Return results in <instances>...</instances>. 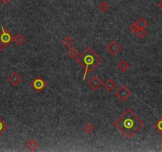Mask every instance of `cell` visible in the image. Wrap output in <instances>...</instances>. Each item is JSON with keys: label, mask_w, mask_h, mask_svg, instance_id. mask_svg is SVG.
I'll return each instance as SVG.
<instances>
[{"label": "cell", "mask_w": 162, "mask_h": 152, "mask_svg": "<svg viewBox=\"0 0 162 152\" xmlns=\"http://www.w3.org/2000/svg\"><path fill=\"white\" fill-rule=\"evenodd\" d=\"M106 50L111 56H114L121 52L122 47L118 42L112 41L109 44H107V45L106 46Z\"/></svg>", "instance_id": "6"}, {"label": "cell", "mask_w": 162, "mask_h": 152, "mask_svg": "<svg viewBox=\"0 0 162 152\" xmlns=\"http://www.w3.org/2000/svg\"><path fill=\"white\" fill-rule=\"evenodd\" d=\"M103 85V86L105 87V89L107 90L108 91H111V90H113L115 88V86H116L115 82L113 81V79H107L106 81L104 82Z\"/></svg>", "instance_id": "10"}, {"label": "cell", "mask_w": 162, "mask_h": 152, "mask_svg": "<svg viewBox=\"0 0 162 152\" xmlns=\"http://www.w3.org/2000/svg\"><path fill=\"white\" fill-rule=\"evenodd\" d=\"M114 95L121 101H125L129 98V97L132 95V92L129 90L127 86L121 85L119 86V88L115 90Z\"/></svg>", "instance_id": "5"}, {"label": "cell", "mask_w": 162, "mask_h": 152, "mask_svg": "<svg viewBox=\"0 0 162 152\" xmlns=\"http://www.w3.org/2000/svg\"><path fill=\"white\" fill-rule=\"evenodd\" d=\"M157 6H158V7L162 10V0H161L159 3H157Z\"/></svg>", "instance_id": "23"}, {"label": "cell", "mask_w": 162, "mask_h": 152, "mask_svg": "<svg viewBox=\"0 0 162 152\" xmlns=\"http://www.w3.org/2000/svg\"><path fill=\"white\" fill-rule=\"evenodd\" d=\"M3 48H4V45H3V44H2L0 43V53H1L2 52H3Z\"/></svg>", "instance_id": "24"}, {"label": "cell", "mask_w": 162, "mask_h": 152, "mask_svg": "<svg viewBox=\"0 0 162 152\" xmlns=\"http://www.w3.org/2000/svg\"><path fill=\"white\" fill-rule=\"evenodd\" d=\"M76 62L81 67L84 68V80H85L87 75L101 63L102 58L90 47H88L76 57Z\"/></svg>", "instance_id": "2"}, {"label": "cell", "mask_w": 162, "mask_h": 152, "mask_svg": "<svg viewBox=\"0 0 162 152\" xmlns=\"http://www.w3.org/2000/svg\"><path fill=\"white\" fill-rule=\"evenodd\" d=\"M98 9H99V10H100L101 12H106V10L110 9V6L108 5V3H106V2L103 1V2H101V3L98 5Z\"/></svg>", "instance_id": "16"}, {"label": "cell", "mask_w": 162, "mask_h": 152, "mask_svg": "<svg viewBox=\"0 0 162 152\" xmlns=\"http://www.w3.org/2000/svg\"><path fill=\"white\" fill-rule=\"evenodd\" d=\"M134 23L137 25V26L139 29H145L147 26L149 25L148 21H147L145 18H143V17H141V18H137V21Z\"/></svg>", "instance_id": "11"}, {"label": "cell", "mask_w": 162, "mask_h": 152, "mask_svg": "<svg viewBox=\"0 0 162 152\" xmlns=\"http://www.w3.org/2000/svg\"><path fill=\"white\" fill-rule=\"evenodd\" d=\"M25 147L31 151H34L38 147V143L34 139H30L25 143Z\"/></svg>", "instance_id": "9"}, {"label": "cell", "mask_w": 162, "mask_h": 152, "mask_svg": "<svg viewBox=\"0 0 162 152\" xmlns=\"http://www.w3.org/2000/svg\"><path fill=\"white\" fill-rule=\"evenodd\" d=\"M2 31L0 33V43L4 45V47L10 45L14 41V36L7 29L4 28V26H1Z\"/></svg>", "instance_id": "3"}, {"label": "cell", "mask_w": 162, "mask_h": 152, "mask_svg": "<svg viewBox=\"0 0 162 152\" xmlns=\"http://www.w3.org/2000/svg\"><path fill=\"white\" fill-rule=\"evenodd\" d=\"M129 29L130 32H132V33H134L135 34V33H137V31L139 29V28L137 27V25L135 23H132L131 25L129 26Z\"/></svg>", "instance_id": "21"}, {"label": "cell", "mask_w": 162, "mask_h": 152, "mask_svg": "<svg viewBox=\"0 0 162 152\" xmlns=\"http://www.w3.org/2000/svg\"><path fill=\"white\" fill-rule=\"evenodd\" d=\"M129 68V64L125 60L121 61L120 63L118 64V69L122 72H126V71Z\"/></svg>", "instance_id": "15"}, {"label": "cell", "mask_w": 162, "mask_h": 152, "mask_svg": "<svg viewBox=\"0 0 162 152\" xmlns=\"http://www.w3.org/2000/svg\"><path fill=\"white\" fill-rule=\"evenodd\" d=\"M8 129V125L4 120L0 117V136Z\"/></svg>", "instance_id": "17"}, {"label": "cell", "mask_w": 162, "mask_h": 152, "mask_svg": "<svg viewBox=\"0 0 162 152\" xmlns=\"http://www.w3.org/2000/svg\"><path fill=\"white\" fill-rule=\"evenodd\" d=\"M7 81L12 86H17L22 82V76L18 72H13L12 74H10L9 77L7 78Z\"/></svg>", "instance_id": "8"}, {"label": "cell", "mask_w": 162, "mask_h": 152, "mask_svg": "<svg viewBox=\"0 0 162 152\" xmlns=\"http://www.w3.org/2000/svg\"><path fill=\"white\" fill-rule=\"evenodd\" d=\"M74 40L70 37V36H66L62 40V44L65 46L66 48H71L74 44Z\"/></svg>", "instance_id": "13"}, {"label": "cell", "mask_w": 162, "mask_h": 152, "mask_svg": "<svg viewBox=\"0 0 162 152\" xmlns=\"http://www.w3.org/2000/svg\"><path fill=\"white\" fill-rule=\"evenodd\" d=\"M103 82H102V80L99 79L97 75H95L93 77H91L88 82L89 87L93 90H98L103 86Z\"/></svg>", "instance_id": "7"}, {"label": "cell", "mask_w": 162, "mask_h": 152, "mask_svg": "<svg viewBox=\"0 0 162 152\" xmlns=\"http://www.w3.org/2000/svg\"><path fill=\"white\" fill-rule=\"evenodd\" d=\"M154 128L161 133V151H162V118L158 120L154 124Z\"/></svg>", "instance_id": "19"}, {"label": "cell", "mask_w": 162, "mask_h": 152, "mask_svg": "<svg viewBox=\"0 0 162 152\" xmlns=\"http://www.w3.org/2000/svg\"><path fill=\"white\" fill-rule=\"evenodd\" d=\"M83 131L85 132L86 133H88V134H91L95 131V127L92 125L90 123H88V124H85V126L83 128Z\"/></svg>", "instance_id": "18"}, {"label": "cell", "mask_w": 162, "mask_h": 152, "mask_svg": "<svg viewBox=\"0 0 162 152\" xmlns=\"http://www.w3.org/2000/svg\"><path fill=\"white\" fill-rule=\"evenodd\" d=\"M48 86V83L46 80H44L39 75L36 76L35 78L31 81L30 86L38 93L43 91L46 86Z\"/></svg>", "instance_id": "4"}, {"label": "cell", "mask_w": 162, "mask_h": 152, "mask_svg": "<svg viewBox=\"0 0 162 152\" xmlns=\"http://www.w3.org/2000/svg\"><path fill=\"white\" fill-rule=\"evenodd\" d=\"M127 139H131L143 126V121L130 109H127L113 123Z\"/></svg>", "instance_id": "1"}, {"label": "cell", "mask_w": 162, "mask_h": 152, "mask_svg": "<svg viewBox=\"0 0 162 152\" xmlns=\"http://www.w3.org/2000/svg\"><path fill=\"white\" fill-rule=\"evenodd\" d=\"M135 35L137 36V37L142 39V38H144L147 35V31L145 29H139L137 31V33H135Z\"/></svg>", "instance_id": "20"}, {"label": "cell", "mask_w": 162, "mask_h": 152, "mask_svg": "<svg viewBox=\"0 0 162 152\" xmlns=\"http://www.w3.org/2000/svg\"><path fill=\"white\" fill-rule=\"evenodd\" d=\"M11 0H0V3L3 4V5H7L8 3H10Z\"/></svg>", "instance_id": "22"}, {"label": "cell", "mask_w": 162, "mask_h": 152, "mask_svg": "<svg viewBox=\"0 0 162 152\" xmlns=\"http://www.w3.org/2000/svg\"><path fill=\"white\" fill-rule=\"evenodd\" d=\"M67 55L71 60H74V59H76V57L79 56V52L76 48L71 47L67 51Z\"/></svg>", "instance_id": "14"}, {"label": "cell", "mask_w": 162, "mask_h": 152, "mask_svg": "<svg viewBox=\"0 0 162 152\" xmlns=\"http://www.w3.org/2000/svg\"><path fill=\"white\" fill-rule=\"evenodd\" d=\"M14 42L18 46L22 45L25 43V38L22 33H18L16 36H14Z\"/></svg>", "instance_id": "12"}]
</instances>
